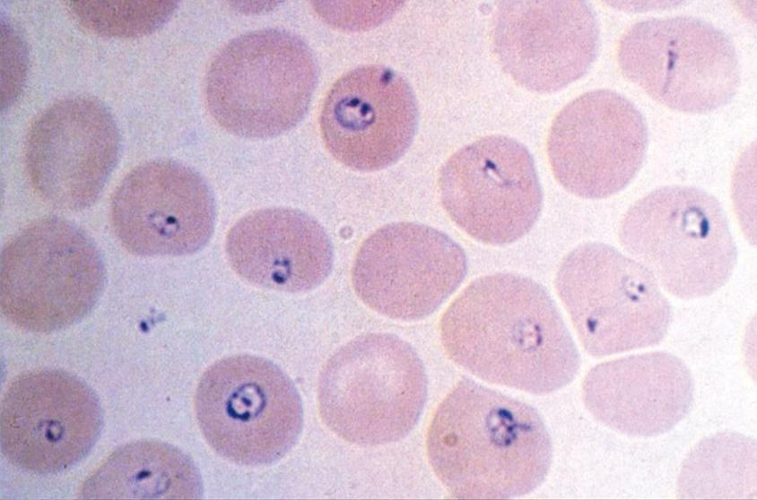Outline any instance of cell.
<instances>
[{"label":"cell","mask_w":757,"mask_h":500,"mask_svg":"<svg viewBox=\"0 0 757 500\" xmlns=\"http://www.w3.org/2000/svg\"><path fill=\"white\" fill-rule=\"evenodd\" d=\"M225 252L231 267L245 281L289 293L319 286L334 263L332 242L319 222L286 207L242 217L227 234Z\"/></svg>","instance_id":"cell-19"},{"label":"cell","mask_w":757,"mask_h":500,"mask_svg":"<svg viewBox=\"0 0 757 500\" xmlns=\"http://www.w3.org/2000/svg\"><path fill=\"white\" fill-rule=\"evenodd\" d=\"M116 237L139 256H183L203 249L215 224V202L206 180L169 159L133 168L110 203Z\"/></svg>","instance_id":"cell-16"},{"label":"cell","mask_w":757,"mask_h":500,"mask_svg":"<svg viewBox=\"0 0 757 500\" xmlns=\"http://www.w3.org/2000/svg\"><path fill=\"white\" fill-rule=\"evenodd\" d=\"M618 237L669 294L682 299L716 292L737 262L723 207L693 186H663L636 201L620 223Z\"/></svg>","instance_id":"cell-5"},{"label":"cell","mask_w":757,"mask_h":500,"mask_svg":"<svg viewBox=\"0 0 757 500\" xmlns=\"http://www.w3.org/2000/svg\"><path fill=\"white\" fill-rule=\"evenodd\" d=\"M492 44L502 70L518 85L553 93L589 70L599 50V23L584 0L500 1Z\"/></svg>","instance_id":"cell-15"},{"label":"cell","mask_w":757,"mask_h":500,"mask_svg":"<svg viewBox=\"0 0 757 500\" xmlns=\"http://www.w3.org/2000/svg\"><path fill=\"white\" fill-rule=\"evenodd\" d=\"M648 144L641 112L620 93L602 89L581 94L560 110L546 151L552 172L566 191L604 199L636 177Z\"/></svg>","instance_id":"cell-13"},{"label":"cell","mask_w":757,"mask_h":500,"mask_svg":"<svg viewBox=\"0 0 757 500\" xmlns=\"http://www.w3.org/2000/svg\"><path fill=\"white\" fill-rule=\"evenodd\" d=\"M622 73L660 104L683 113L716 110L735 96L740 67L730 37L688 15L653 17L621 37Z\"/></svg>","instance_id":"cell-9"},{"label":"cell","mask_w":757,"mask_h":500,"mask_svg":"<svg viewBox=\"0 0 757 500\" xmlns=\"http://www.w3.org/2000/svg\"><path fill=\"white\" fill-rule=\"evenodd\" d=\"M198 467L178 447L136 440L115 449L83 481L78 498H202Z\"/></svg>","instance_id":"cell-20"},{"label":"cell","mask_w":757,"mask_h":500,"mask_svg":"<svg viewBox=\"0 0 757 500\" xmlns=\"http://www.w3.org/2000/svg\"><path fill=\"white\" fill-rule=\"evenodd\" d=\"M448 357L491 384L548 394L571 383L580 356L546 289L511 272L473 280L439 323Z\"/></svg>","instance_id":"cell-1"},{"label":"cell","mask_w":757,"mask_h":500,"mask_svg":"<svg viewBox=\"0 0 757 500\" xmlns=\"http://www.w3.org/2000/svg\"><path fill=\"white\" fill-rule=\"evenodd\" d=\"M195 413L208 445L241 466H265L284 457L303 427V407L290 376L251 354L218 359L202 374Z\"/></svg>","instance_id":"cell-7"},{"label":"cell","mask_w":757,"mask_h":500,"mask_svg":"<svg viewBox=\"0 0 757 500\" xmlns=\"http://www.w3.org/2000/svg\"><path fill=\"white\" fill-rule=\"evenodd\" d=\"M554 286L582 347L596 358L657 345L672 322L671 305L653 274L605 243L569 252Z\"/></svg>","instance_id":"cell-8"},{"label":"cell","mask_w":757,"mask_h":500,"mask_svg":"<svg viewBox=\"0 0 757 500\" xmlns=\"http://www.w3.org/2000/svg\"><path fill=\"white\" fill-rule=\"evenodd\" d=\"M79 25L91 33L114 39H135L153 33L172 17L177 1H65Z\"/></svg>","instance_id":"cell-22"},{"label":"cell","mask_w":757,"mask_h":500,"mask_svg":"<svg viewBox=\"0 0 757 500\" xmlns=\"http://www.w3.org/2000/svg\"><path fill=\"white\" fill-rule=\"evenodd\" d=\"M430 464L452 497L508 499L544 481L553 444L531 405L463 378L446 395L426 435Z\"/></svg>","instance_id":"cell-2"},{"label":"cell","mask_w":757,"mask_h":500,"mask_svg":"<svg viewBox=\"0 0 757 500\" xmlns=\"http://www.w3.org/2000/svg\"><path fill=\"white\" fill-rule=\"evenodd\" d=\"M105 279L91 237L68 220L44 217L14 235L1 252V311L28 332L66 329L91 312Z\"/></svg>","instance_id":"cell-6"},{"label":"cell","mask_w":757,"mask_h":500,"mask_svg":"<svg viewBox=\"0 0 757 500\" xmlns=\"http://www.w3.org/2000/svg\"><path fill=\"white\" fill-rule=\"evenodd\" d=\"M418 125L413 89L396 71L370 65L343 74L328 91L319 117L324 143L343 165L377 171L407 151Z\"/></svg>","instance_id":"cell-17"},{"label":"cell","mask_w":757,"mask_h":500,"mask_svg":"<svg viewBox=\"0 0 757 500\" xmlns=\"http://www.w3.org/2000/svg\"><path fill=\"white\" fill-rule=\"evenodd\" d=\"M103 428L96 392L56 368L22 373L1 401V452L16 468L38 474L65 471L84 460Z\"/></svg>","instance_id":"cell-10"},{"label":"cell","mask_w":757,"mask_h":500,"mask_svg":"<svg viewBox=\"0 0 757 500\" xmlns=\"http://www.w3.org/2000/svg\"><path fill=\"white\" fill-rule=\"evenodd\" d=\"M29 65L24 40L7 20L1 19V108H9L26 82Z\"/></svg>","instance_id":"cell-23"},{"label":"cell","mask_w":757,"mask_h":500,"mask_svg":"<svg viewBox=\"0 0 757 500\" xmlns=\"http://www.w3.org/2000/svg\"><path fill=\"white\" fill-rule=\"evenodd\" d=\"M442 206L474 239L505 246L537 221L543 190L529 151L505 135L483 136L453 153L439 174Z\"/></svg>","instance_id":"cell-11"},{"label":"cell","mask_w":757,"mask_h":500,"mask_svg":"<svg viewBox=\"0 0 757 500\" xmlns=\"http://www.w3.org/2000/svg\"><path fill=\"white\" fill-rule=\"evenodd\" d=\"M120 135L109 108L89 96L60 99L30 125L25 140L26 171L36 194L65 211L91 206L119 157Z\"/></svg>","instance_id":"cell-14"},{"label":"cell","mask_w":757,"mask_h":500,"mask_svg":"<svg viewBox=\"0 0 757 500\" xmlns=\"http://www.w3.org/2000/svg\"><path fill=\"white\" fill-rule=\"evenodd\" d=\"M756 444L736 433L703 439L685 460L678 478L682 498L745 497L755 479Z\"/></svg>","instance_id":"cell-21"},{"label":"cell","mask_w":757,"mask_h":500,"mask_svg":"<svg viewBox=\"0 0 757 500\" xmlns=\"http://www.w3.org/2000/svg\"><path fill=\"white\" fill-rule=\"evenodd\" d=\"M463 248L432 227L387 224L360 246L352 268L358 297L391 319L418 321L433 314L464 280Z\"/></svg>","instance_id":"cell-12"},{"label":"cell","mask_w":757,"mask_h":500,"mask_svg":"<svg viewBox=\"0 0 757 500\" xmlns=\"http://www.w3.org/2000/svg\"><path fill=\"white\" fill-rule=\"evenodd\" d=\"M428 394L424 365L396 335L370 332L351 340L326 360L318 382L324 424L360 446L405 438L417 424Z\"/></svg>","instance_id":"cell-3"},{"label":"cell","mask_w":757,"mask_h":500,"mask_svg":"<svg viewBox=\"0 0 757 500\" xmlns=\"http://www.w3.org/2000/svg\"><path fill=\"white\" fill-rule=\"evenodd\" d=\"M584 405L599 423L635 437L673 429L690 412L694 383L685 363L665 351L600 363L586 375Z\"/></svg>","instance_id":"cell-18"},{"label":"cell","mask_w":757,"mask_h":500,"mask_svg":"<svg viewBox=\"0 0 757 500\" xmlns=\"http://www.w3.org/2000/svg\"><path fill=\"white\" fill-rule=\"evenodd\" d=\"M318 80L313 51L300 36L261 29L233 38L216 53L205 77V102L228 133L270 139L303 119Z\"/></svg>","instance_id":"cell-4"}]
</instances>
